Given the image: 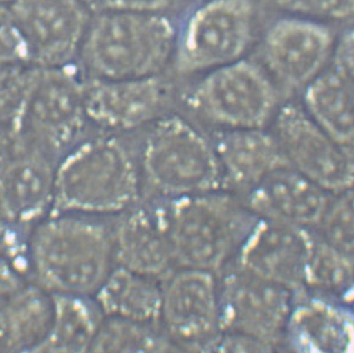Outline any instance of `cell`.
Returning <instances> with one entry per match:
<instances>
[{
  "label": "cell",
  "mask_w": 354,
  "mask_h": 353,
  "mask_svg": "<svg viewBox=\"0 0 354 353\" xmlns=\"http://www.w3.org/2000/svg\"><path fill=\"white\" fill-rule=\"evenodd\" d=\"M32 282L51 295L95 296L115 262L111 219L53 211L28 240Z\"/></svg>",
  "instance_id": "cell-1"
},
{
  "label": "cell",
  "mask_w": 354,
  "mask_h": 353,
  "mask_svg": "<svg viewBox=\"0 0 354 353\" xmlns=\"http://www.w3.org/2000/svg\"><path fill=\"white\" fill-rule=\"evenodd\" d=\"M144 199L138 152L122 135H86L57 160L53 211L113 219Z\"/></svg>",
  "instance_id": "cell-2"
},
{
  "label": "cell",
  "mask_w": 354,
  "mask_h": 353,
  "mask_svg": "<svg viewBox=\"0 0 354 353\" xmlns=\"http://www.w3.org/2000/svg\"><path fill=\"white\" fill-rule=\"evenodd\" d=\"M158 203L176 269L217 275L234 264L259 219L240 195L225 189Z\"/></svg>",
  "instance_id": "cell-3"
},
{
  "label": "cell",
  "mask_w": 354,
  "mask_h": 353,
  "mask_svg": "<svg viewBox=\"0 0 354 353\" xmlns=\"http://www.w3.org/2000/svg\"><path fill=\"white\" fill-rule=\"evenodd\" d=\"M136 152L145 199L167 201L225 189L211 136L178 114L146 127Z\"/></svg>",
  "instance_id": "cell-4"
},
{
  "label": "cell",
  "mask_w": 354,
  "mask_h": 353,
  "mask_svg": "<svg viewBox=\"0 0 354 353\" xmlns=\"http://www.w3.org/2000/svg\"><path fill=\"white\" fill-rule=\"evenodd\" d=\"M176 39L174 23L160 12L94 14L79 53L82 73L100 79L162 74Z\"/></svg>",
  "instance_id": "cell-5"
},
{
  "label": "cell",
  "mask_w": 354,
  "mask_h": 353,
  "mask_svg": "<svg viewBox=\"0 0 354 353\" xmlns=\"http://www.w3.org/2000/svg\"><path fill=\"white\" fill-rule=\"evenodd\" d=\"M185 104L216 130L267 127L282 105L270 74L245 59L205 73Z\"/></svg>",
  "instance_id": "cell-6"
},
{
  "label": "cell",
  "mask_w": 354,
  "mask_h": 353,
  "mask_svg": "<svg viewBox=\"0 0 354 353\" xmlns=\"http://www.w3.org/2000/svg\"><path fill=\"white\" fill-rule=\"evenodd\" d=\"M84 82L85 74L75 64L38 68L10 141L35 146L59 160L88 135L90 125L84 105Z\"/></svg>",
  "instance_id": "cell-7"
},
{
  "label": "cell",
  "mask_w": 354,
  "mask_h": 353,
  "mask_svg": "<svg viewBox=\"0 0 354 353\" xmlns=\"http://www.w3.org/2000/svg\"><path fill=\"white\" fill-rule=\"evenodd\" d=\"M253 18L251 0L201 1L177 32V74H205L242 59L252 39Z\"/></svg>",
  "instance_id": "cell-8"
},
{
  "label": "cell",
  "mask_w": 354,
  "mask_h": 353,
  "mask_svg": "<svg viewBox=\"0 0 354 353\" xmlns=\"http://www.w3.org/2000/svg\"><path fill=\"white\" fill-rule=\"evenodd\" d=\"M158 323L177 352H212L222 334L218 275L175 269L162 284Z\"/></svg>",
  "instance_id": "cell-9"
},
{
  "label": "cell",
  "mask_w": 354,
  "mask_h": 353,
  "mask_svg": "<svg viewBox=\"0 0 354 353\" xmlns=\"http://www.w3.org/2000/svg\"><path fill=\"white\" fill-rule=\"evenodd\" d=\"M218 284L222 332L283 350L295 292L234 265L218 273Z\"/></svg>",
  "instance_id": "cell-10"
},
{
  "label": "cell",
  "mask_w": 354,
  "mask_h": 353,
  "mask_svg": "<svg viewBox=\"0 0 354 353\" xmlns=\"http://www.w3.org/2000/svg\"><path fill=\"white\" fill-rule=\"evenodd\" d=\"M174 85L162 74L131 79L85 75L84 105L96 132L125 135L146 129L170 113Z\"/></svg>",
  "instance_id": "cell-11"
},
{
  "label": "cell",
  "mask_w": 354,
  "mask_h": 353,
  "mask_svg": "<svg viewBox=\"0 0 354 353\" xmlns=\"http://www.w3.org/2000/svg\"><path fill=\"white\" fill-rule=\"evenodd\" d=\"M271 125L292 169L330 195L353 185L354 152L332 139L302 104L283 102Z\"/></svg>",
  "instance_id": "cell-12"
},
{
  "label": "cell",
  "mask_w": 354,
  "mask_h": 353,
  "mask_svg": "<svg viewBox=\"0 0 354 353\" xmlns=\"http://www.w3.org/2000/svg\"><path fill=\"white\" fill-rule=\"evenodd\" d=\"M335 37L328 26L308 17H288L266 33L262 57L266 71L282 91H302L328 68Z\"/></svg>",
  "instance_id": "cell-13"
},
{
  "label": "cell",
  "mask_w": 354,
  "mask_h": 353,
  "mask_svg": "<svg viewBox=\"0 0 354 353\" xmlns=\"http://www.w3.org/2000/svg\"><path fill=\"white\" fill-rule=\"evenodd\" d=\"M10 7L32 66L75 63L91 18L80 0H18Z\"/></svg>",
  "instance_id": "cell-14"
},
{
  "label": "cell",
  "mask_w": 354,
  "mask_h": 353,
  "mask_svg": "<svg viewBox=\"0 0 354 353\" xmlns=\"http://www.w3.org/2000/svg\"><path fill=\"white\" fill-rule=\"evenodd\" d=\"M57 160L35 146L10 141L4 149L0 220L30 231L53 212Z\"/></svg>",
  "instance_id": "cell-15"
},
{
  "label": "cell",
  "mask_w": 354,
  "mask_h": 353,
  "mask_svg": "<svg viewBox=\"0 0 354 353\" xmlns=\"http://www.w3.org/2000/svg\"><path fill=\"white\" fill-rule=\"evenodd\" d=\"M313 240L312 230L257 219L232 265L296 293L304 290Z\"/></svg>",
  "instance_id": "cell-16"
},
{
  "label": "cell",
  "mask_w": 354,
  "mask_h": 353,
  "mask_svg": "<svg viewBox=\"0 0 354 353\" xmlns=\"http://www.w3.org/2000/svg\"><path fill=\"white\" fill-rule=\"evenodd\" d=\"M111 221L116 265L162 281L176 269L158 201L144 197Z\"/></svg>",
  "instance_id": "cell-17"
},
{
  "label": "cell",
  "mask_w": 354,
  "mask_h": 353,
  "mask_svg": "<svg viewBox=\"0 0 354 353\" xmlns=\"http://www.w3.org/2000/svg\"><path fill=\"white\" fill-rule=\"evenodd\" d=\"M283 350L304 353H354V307L328 297L295 293Z\"/></svg>",
  "instance_id": "cell-18"
},
{
  "label": "cell",
  "mask_w": 354,
  "mask_h": 353,
  "mask_svg": "<svg viewBox=\"0 0 354 353\" xmlns=\"http://www.w3.org/2000/svg\"><path fill=\"white\" fill-rule=\"evenodd\" d=\"M330 196L291 166H286L241 197L259 219L316 231Z\"/></svg>",
  "instance_id": "cell-19"
},
{
  "label": "cell",
  "mask_w": 354,
  "mask_h": 353,
  "mask_svg": "<svg viewBox=\"0 0 354 353\" xmlns=\"http://www.w3.org/2000/svg\"><path fill=\"white\" fill-rule=\"evenodd\" d=\"M225 190L243 196L274 171L290 166L272 130L231 129L211 135Z\"/></svg>",
  "instance_id": "cell-20"
},
{
  "label": "cell",
  "mask_w": 354,
  "mask_h": 353,
  "mask_svg": "<svg viewBox=\"0 0 354 353\" xmlns=\"http://www.w3.org/2000/svg\"><path fill=\"white\" fill-rule=\"evenodd\" d=\"M53 295L34 282L0 301V352H37L50 326Z\"/></svg>",
  "instance_id": "cell-21"
},
{
  "label": "cell",
  "mask_w": 354,
  "mask_h": 353,
  "mask_svg": "<svg viewBox=\"0 0 354 353\" xmlns=\"http://www.w3.org/2000/svg\"><path fill=\"white\" fill-rule=\"evenodd\" d=\"M302 107L332 139L354 152V82L330 65L302 90Z\"/></svg>",
  "instance_id": "cell-22"
},
{
  "label": "cell",
  "mask_w": 354,
  "mask_h": 353,
  "mask_svg": "<svg viewBox=\"0 0 354 353\" xmlns=\"http://www.w3.org/2000/svg\"><path fill=\"white\" fill-rule=\"evenodd\" d=\"M162 284V280L116 265L94 297L104 316L158 323Z\"/></svg>",
  "instance_id": "cell-23"
},
{
  "label": "cell",
  "mask_w": 354,
  "mask_h": 353,
  "mask_svg": "<svg viewBox=\"0 0 354 353\" xmlns=\"http://www.w3.org/2000/svg\"><path fill=\"white\" fill-rule=\"evenodd\" d=\"M104 317L94 296L53 295L50 326L37 352H91Z\"/></svg>",
  "instance_id": "cell-24"
},
{
  "label": "cell",
  "mask_w": 354,
  "mask_h": 353,
  "mask_svg": "<svg viewBox=\"0 0 354 353\" xmlns=\"http://www.w3.org/2000/svg\"><path fill=\"white\" fill-rule=\"evenodd\" d=\"M304 290L352 305L354 298V255L333 246L315 231Z\"/></svg>",
  "instance_id": "cell-25"
},
{
  "label": "cell",
  "mask_w": 354,
  "mask_h": 353,
  "mask_svg": "<svg viewBox=\"0 0 354 353\" xmlns=\"http://www.w3.org/2000/svg\"><path fill=\"white\" fill-rule=\"evenodd\" d=\"M91 352H177L160 323L105 316Z\"/></svg>",
  "instance_id": "cell-26"
},
{
  "label": "cell",
  "mask_w": 354,
  "mask_h": 353,
  "mask_svg": "<svg viewBox=\"0 0 354 353\" xmlns=\"http://www.w3.org/2000/svg\"><path fill=\"white\" fill-rule=\"evenodd\" d=\"M37 70L28 64H0V130L8 141L21 119Z\"/></svg>",
  "instance_id": "cell-27"
},
{
  "label": "cell",
  "mask_w": 354,
  "mask_h": 353,
  "mask_svg": "<svg viewBox=\"0 0 354 353\" xmlns=\"http://www.w3.org/2000/svg\"><path fill=\"white\" fill-rule=\"evenodd\" d=\"M316 233L333 246L354 255V183L330 196Z\"/></svg>",
  "instance_id": "cell-28"
},
{
  "label": "cell",
  "mask_w": 354,
  "mask_h": 353,
  "mask_svg": "<svg viewBox=\"0 0 354 353\" xmlns=\"http://www.w3.org/2000/svg\"><path fill=\"white\" fill-rule=\"evenodd\" d=\"M0 64L32 65L13 9L6 3H0Z\"/></svg>",
  "instance_id": "cell-29"
},
{
  "label": "cell",
  "mask_w": 354,
  "mask_h": 353,
  "mask_svg": "<svg viewBox=\"0 0 354 353\" xmlns=\"http://www.w3.org/2000/svg\"><path fill=\"white\" fill-rule=\"evenodd\" d=\"M290 13L313 19H347L354 17V0H274Z\"/></svg>",
  "instance_id": "cell-30"
},
{
  "label": "cell",
  "mask_w": 354,
  "mask_h": 353,
  "mask_svg": "<svg viewBox=\"0 0 354 353\" xmlns=\"http://www.w3.org/2000/svg\"><path fill=\"white\" fill-rule=\"evenodd\" d=\"M30 282L29 264L0 250V301Z\"/></svg>",
  "instance_id": "cell-31"
},
{
  "label": "cell",
  "mask_w": 354,
  "mask_h": 353,
  "mask_svg": "<svg viewBox=\"0 0 354 353\" xmlns=\"http://www.w3.org/2000/svg\"><path fill=\"white\" fill-rule=\"evenodd\" d=\"M91 14L104 12H161L172 0H80Z\"/></svg>",
  "instance_id": "cell-32"
},
{
  "label": "cell",
  "mask_w": 354,
  "mask_h": 353,
  "mask_svg": "<svg viewBox=\"0 0 354 353\" xmlns=\"http://www.w3.org/2000/svg\"><path fill=\"white\" fill-rule=\"evenodd\" d=\"M330 63L354 82V28L343 33L341 38L335 40Z\"/></svg>",
  "instance_id": "cell-33"
},
{
  "label": "cell",
  "mask_w": 354,
  "mask_h": 353,
  "mask_svg": "<svg viewBox=\"0 0 354 353\" xmlns=\"http://www.w3.org/2000/svg\"><path fill=\"white\" fill-rule=\"evenodd\" d=\"M8 143L9 141H8L7 135L0 130V150H4L7 147Z\"/></svg>",
  "instance_id": "cell-34"
},
{
  "label": "cell",
  "mask_w": 354,
  "mask_h": 353,
  "mask_svg": "<svg viewBox=\"0 0 354 353\" xmlns=\"http://www.w3.org/2000/svg\"><path fill=\"white\" fill-rule=\"evenodd\" d=\"M3 160H4V150H0V183H1V169H3Z\"/></svg>",
  "instance_id": "cell-35"
},
{
  "label": "cell",
  "mask_w": 354,
  "mask_h": 353,
  "mask_svg": "<svg viewBox=\"0 0 354 353\" xmlns=\"http://www.w3.org/2000/svg\"><path fill=\"white\" fill-rule=\"evenodd\" d=\"M15 1H18V0H0V3H6V4H12V3H15Z\"/></svg>",
  "instance_id": "cell-36"
},
{
  "label": "cell",
  "mask_w": 354,
  "mask_h": 353,
  "mask_svg": "<svg viewBox=\"0 0 354 353\" xmlns=\"http://www.w3.org/2000/svg\"><path fill=\"white\" fill-rule=\"evenodd\" d=\"M352 306L354 307V298H353V302H352Z\"/></svg>",
  "instance_id": "cell-37"
},
{
  "label": "cell",
  "mask_w": 354,
  "mask_h": 353,
  "mask_svg": "<svg viewBox=\"0 0 354 353\" xmlns=\"http://www.w3.org/2000/svg\"><path fill=\"white\" fill-rule=\"evenodd\" d=\"M198 1H200V3H201V1H205V0H198Z\"/></svg>",
  "instance_id": "cell-38"
}]
</instances>
